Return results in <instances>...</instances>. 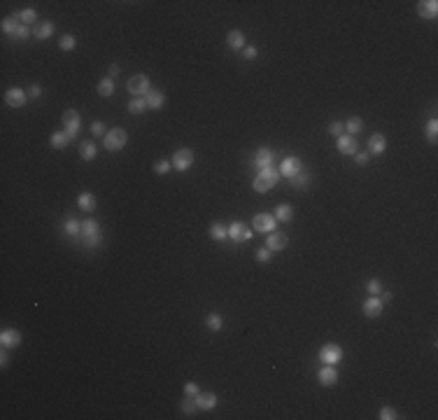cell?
I'll return each instance as SVG.
<instances>
[{
	"instance_id": "6da1fadb",
	"label": "cell",
	"mask_w": 438,
	"mask_h": 420,
	"mask_svg": "<svg viewBox=\"0 0 438 420\" xmlns=\"http://www.w3.org/2000/svg\"><path fill=\"white\" fill-rule=\"evenodd\" d=\"M128 143V133L124 128H110L105 136V149L107 152H119V149H124Z\"/></svg>"
},
{
	"instance_id": "74e56055",
	"label": "cell",
	"mask_w": 438,
	"mask_h": 420,
	"mask_svg": "<svg viewBox=\"0 0 438 420\" xmlns=\"http://www.w3.org/2000/svg\"><path fill=\"white\" fill-rule=\"evenodd\" d=\"M59 47L63 49V51H72V49L77 47V40H75V35H63V38L59 40Z\"/></svg>"
},
{
	"instance_id": "4fadbf2b",
	"label": "cell",
	"mask_w": 438,
	"mask_h": 420,
	"mask_svg": "<svg viewBox=\"0 0 438 420\" xmlns=\"http://www.w3.org/2000/svg\"><path fill=\"white\" fill-rule=\"evenodd\" d=\"M287 243H289L287 234H282V231H273V234H268L266 247H271L273 252H282L284 247H287Z\"/></svg>"
},
{
	"instance_id": "7bdbcfd3",
	"label": "cell",
	"mask_w": 438,
	"mask_h": 420,
	"mask_svg": "<svg viewBox=\"0 0 438 420\" xmlns=\"http://www.w3.org/2000/svg\"><path fill=\"white\" fill-rule=\"evenodd\" d=\"M91 136H103V138H105L107 136V126L103 124V122H93V124H91Z\"/></svg>"
},
{
	"instance_id": "f1b7e54d",
	"label": "cell",
	"mask_w": 438,
	"mask_h": 420,
	"mask_svg": "<svg viewBox=\"0 0 438 420\" xmlns=\"http://www.w3.org/2000/svg\"><path fill=\"white\" fill-rule=\"evenodd\" d=\"M361 131H364V119L361 117H350L345 122V133H347V136H357Z\"/></svg>"
},
{
	"instance_id": "ffe728a7",
	"label": "cell",
	"mask_w": 438,
	"mask_h": 420,
	"mask_svg": "<svg viewBox=\"0 0 438 420\" xmlns=\"http://www.w3.org/2000/svg\"><path fill=\"white\" fill-rule=\"evenodd\" d=\"M145 103H147V108L161 110L163 105H166V96H163V91H156V89H152V91L145 96Z\"/></svg>"
},
{
	"instance_id": "60d3db41",
	"label": "cell",
	"mask_w": 438,
	"mask_h": 420,
	"mask_svg": "<svg viewBox=\"0 0 438 420\" xmlns=\"http://www.w3.org/2000/svg\"><path fill=\"white\" fill-rule=\"evenodd\" d=\"M261 173L266 177H271V180H275V182H280V168H275V166H266V168H261Z\"/></svg>"
},
{
	"instance_id": "9c48e42d",
	"label": "cell",
	"mask_w": 438,
	"mask_h": 420,
	"mask_svg": "<svg viewBox=\"0 0 438 420\" xmlns=\"http://www.w3.org/2000/svg\"><path fill=\"white\" fill-rule=\"evenodd\" d=\"M63 126H66V133H68L70 138L77 136V133H79V126H82L77 110H66V112H63Z\"/></svg>"
},
{
	"instance_id": "7dc6e473",
	"label": "cell",
	"mask_w": 438,
	"mask_h": 420,
	"mask_svg": "<svg viewBox=\"0 0 438 420\" xmlns=\"http://www.w3.org/2000/svg\"><path fill=\"white\" fill-rule=\"evenodd\" d=\"M271 254H273V250H271V247H261V250H256V262H261V264H266V262L271 259Z\"/></svg>"
},
{
	"instance_id": "7a4b0ae2",
	"label": "cell",
	"mask_w": 438,
	"mask_h": 420,
	"mask_svg": "<svg viewBox=\"0 0 438 420\" xmlns=\"http://www.w3.org/2000/svg\"><path fill=\"white\" fill-rule=\"evenodd\" d=\"M170 164H173V168H175V171L184 173V171H189V168L194 166V152H191L189 147H182V149H177L175 154H173Z\"/></svg>"
},
{
	"instance_id": "d6a6232c",
	"label": "cell",
	"mask_w": 438,
	"mask_h": 420,
	"mask_svg": "<svg viewBox=\"0 0 438 420\" xmlns=\"http://www.w3.org/2000/svg\"><path fill=\"white\" fill-rule=\"evenodd\" d=\"M205 327H207V329H212V332H219V329L224 327L222 315H219V313H210V315L205 318Z\"/></svg>"
},
{
	"instance_id": "30bf717a",
	"label": "cell",
	"mask_w": 438,
	"mask_h": 420,
	"mask_svg": "<svg viewBox=\"0 0 438 420\" xmlns=\"http://www.w3.org/2000/svg\"><path fill=\"white\" fill-rule=\"evenodd\" d=\"M336 149H338L341 154H345V156H354V154H357V138L347 136V133L338 136V140H336Z\"/></svg>"
},
{
	"instance_id": "d6986e66",
	"label": "cell",
	"mask_w": 438,
	"mask_h": 420,
	"mask_svg": "<svg viewBox=\"0 0 438 420\" xmlns=\"http://www.w3.org/2000/svg\"><path fill=\"white\" fill-rule=\"evenodd\" d=\"M196 404H198V409H203V411H212L214 406H217V401H219V397L214 395V392H198L194 397Z\"/></svg>"
},
{
	"instance_id": "ba28073f",
	"label": "cell",
	"mask_w": 438,
	"mask_h": 420,
	"mask_svg": "<svg viewBox=\"0 0 438 420\" xmlns=\"http://www.w3.org/2000/svg\"><path fill=\"white\" fill-rule=\"evenodd\" d=\"M301 168H303V161L299 156H284L282 164H280V175L292 180L296 173H301Z\"/></svg>"
},
{
	"instance_id": "11a10c76",
	"label": "cell",
	"mask_w": 438,
	"mask_h": 420,
	"mask_svg": "<svg viewBox=\"0 0 438 420\" xmlns=\"http://www.w3.org/2000/svg\"><path fill=\"white\" fill-rule=\"evenodd\" d=\"M115 75H119V66H117V63H112V66H110V77H115Z\"/></svg>"
},
{
	"instance_id": "4316f807",
	"label": "cell",
	"mask_w": 438,
	"mask_h": 420,
	"mask_svg": "<svg viewBox=\"0 0 438 420\" xmlns=\"http://www.w3.org/2000/svg\"><path fill=\"white\" fill-rule=\"evenodd\" d=\"M70 140H72V138H70L66 131H59V133H51V140H49V143H51L54 149H66V147L70 145Z\"/></svg>"
},
{
	"instance_id": "f5cc1de1",
	"label": "cell",
	"mask_w": 438,
	"mask_h": 420,
	"mask_svg": "<svg viewBox=\"0 0 438 420\" xmlns=\"http://www.w3.org/2000/svg\"><path fill=\"white\" fill-rule=\"evenodd\" d=\"M378 299H380V301H382V303H390V301H392V292H385V290H382Z\"/></svg>"
},
{
	"instance_id": "484cf974",
	"label": "cell",
	"mask_w": 438,
	"mask_h": 420,
	"mask_svg": "<svg viewBox=\"0 0 438 420\" xmlns=\"http://www.w3.org/2000/svg\"><path fill=\"white\" fill-rule=\"evenodd\" d=\"M275 220L277 222H292L294 220V208L289 203H280L275 208Z\"/></svg>"
},
{
	"instance_id": "8d00e7d4",
	"label": "cell",
	"mask_w": 438,
	"mask_h": 420,
	"mask_svg": "<svg viewBox=\"0 0 438 420\" xmlns=\"http://www.w3.org/2000/svg\"><path fill=\"white\" fill-rule=\"evenodd\" d=\"M424 133H427V140H429V143H436V138H438V122H436V119H429L427 128H424Z\"/></svg>"
},
{
	"instance_id": "8fae6325",
	"label": "cell",
	"mask_w": 438,
	"mask_h": 420,
	"mask_svg": "<svg viewBox=\"0 0 438 420\" xmlns=\"http://www.w3.org/2000/svg\"><path fill=\"white\" fill-rule=\"evenodd\" d=\"M317 381H320V385H324V388L336 385V383H338V371H336V367H333V364H324V367L320 369V373H317Z\"/></svg>"
},
{
	"instance_id": "4dcf8cb0",
	"label": "cell",
	"mask_w": 438,
	"mask_h": 420,
	"mask_svg": "<svg viewBox=\"0 0 438 420\" xmlns=\"http://www.w3.org/2000/svg\"><path fill=\"white\" fill-rule=\"evenodd\" d=\"M310 180H312V175L305 168H301V173H296V175L292 177V185L296 187V189H305V187L310 185Z\"/></svg>"
},
{
	"instance_id": "5b68a950",
	"label": "cell",
	"mask_w": 438,
	"mask_h": 420,
	"mask_svg": "<svg viewBox=\"0 0 438 420\" xmlns=\"http://www.w3.org/2000/svg\"><path fill=\"white\" fill-rule=\"evenodd\" d=\"M252 226L259 234H273V231L277 229V220H275V215H271V213H259V215L254 217Z\"/></svg>"
},
{
	"instance_id": "db71d44e",
	"label": "cell",
	"mask_w": 438,
	"mask_h": 420,
	"mask_svg": "<svg viewBox=\"0 0 438 420\" xmlns=\"http://www.w3.org/2000/svg\"><path fill=\"white\" fill-rule=\"evenodd\" d=\"M7 360H10V357H7V348H2V355H0V364H2V367H7Z\"/></svg>"
},
{
	"instance_id": "603a6c76",
	"label": "cell",
	"mask_w": 438,
	"mask_h": 420,
	"mask_svg": "<svg viewBox=\"0 0 438 420\" xmlns=\"http://www.w3.org/2000/svg\"><path fill=\"white\" fill-rule=\"evenodd\" d=\"M226 45L233 49V51H243V49H245V35H243V30H231V33L226 35Z\"/></svg>"
},
{
	"instance_id": "52a82bcc",
	"label": "cell",
	"mask_w": 438,
	"mask_h": 420,
	"mask_svg": "<svg viewBox=\"0 0 438 420\" xmlns=\"http://www.w3.org/2000/svg\"><path fill=\"white\" fill-rule=\"evenodd\" d=\"M226 229H229V238L235 241V243H245V241H250V238H252V231H254V229H250L245 222H233V224L226 226Z\"/></svg>"
},
{
	"instance_id": "83f0119b",
	"label": "cell",
	"mask_w": 438,
	"mask_h": 420,
	"mask_svg": "<svg viewBox=\"0 0 438 420\" xmlns=\"http://www.w3.org/2000/svg\"><path fill=\"white\" fill-rule=\"evenodd\" d=\"M79 156H82L84 161H93V159L98 156L96 145H93V143H89V140H84V143L79 145Z\"/></svg>"
},
{
	"instance_id": "8992f818",
	"label": "cell",
	"mask_w": 438,
	"mask_h": 420,
	"mask_svg": "<svg viewBox=\"0 0 438 420\" xmlns=\"http://www.w3.org/2000/svg\"><path fill=\"white\" fill-rule=\"evenodd\" d=\"M82 234H84V243L89 247H96L100 243V226H98L96 220H87L82 222Z\"/></svg>"
},
{
	"instance_id": "816d5d0a",
	"label": "cell",
	"mask_w": 438,
	"mask_h": 420,
	"mask_svg": "<svg viewBox=\"0 0 438 420\" xmlns=\"http://www.w3.org/2000/svg\"><path fill=\"white\" fill-rule=\"evenodd\" d=\"M28 96L30 98H40V96H42V87H40V84H33V87L28 89Z\"/></svg>"
},
{
	"instance_id": "f907efd6",
	"label": "cell",
	"mask_w": 438,
	"mask_h": 420,
	"mask_svg": "<svg viewBox=\"0 0 438 420\" xmlns=\"http://www.w3.org/2000/svg\"><path fill=\"white\" fill-rule=\"evenodd\" d=\"M354 161H357L359 166H366V164H369V152H357V154H354Z\"/></svg>"
},
{
	"instance_id": "7c38bea8",
	"label": "cell",
	"mask_w": 438,
	"mask_h": 420,
	"mask_svg": "<svg viewBox=\"0 0 438 420\" xmlns=\"http://www.w3.org/2000/svg\"><path fill=\"white\" fill-rule=\"evenodd\" d=\"M26 100H28V98H26V91L19 89V87L7 89V91H5V103H7L10 108H23Z\"/></svg>"
},
{
	"instance_id": "5bb4252c",
	"label": "cell",
	"mask_w": 438,
	"mask_h": 420,
	"mask_svg": "<svg viewBox=\"0 0 438 420\" xmlns=\"http://www.w3.org/2000/svg\"><path fill=\"white\" fill-rule=\"evenodd\" d=\"M417 14L422 19H436L438 17V2L436 0H419L417 2Z\"/></svg>"
},
{
	"instance_id": "bcb514c9",
	"label": "cell",
	"mask_w": 438,
	"mask_h": 420,
	"mask_svg": "<svg viewBox=\"0 0 438 420\" xmlns=\"http://www.w3.org/2000/svg\"><path fill=\"white\" fill-rule=\"evenodd\" d=\"M329 133H331V136H343V133H345V124H341V122H331V124H329Z\"/></svg>"
},
{
	"instance_id": "9a60e30c",
	"label": "cell",
	"mask_w": 438,
	"mask_h": 420,
	"mask_svg": "<svg viewBox=\"0 0 438 420\" xmlns=\"http://www.w3.org/2000/svg\"><path fill=\"white\" fill-rule=\"evenodd\" d=\"M275 161V154H273L271 147H259L256 154H254V166L256 168H266V166H273Z\"/></svg>"
},
{
	"instance_id": "681fc988",
	"label": "cell",
	"mask_w": 438,
	"mask_h": 420,
	"mask_svg": "<svg viewBox=\"0 0 438 420\" xmlns=\"http://www.w3.org/2000/svg\"><path fill=\"white\" fill-rule=\"evenodd\" d=\"M198 392H201V388H198L196 383H186V385H184V395H186V397H196Z\"/></svg>"
},
{
	"instance_id": "277c9868",
	"label": "cell",
	"mask_w": 438,
	"mask_h": 420,
	"mask_svg": "<svg viewBox=\"0 0 438 420\" xmlns=\"http://www.w3.org/2000/svg\"><path fill=\"white\" fill-rule=\"evenodd\" d=\"M320 360L324 362V364H338V362L343 360V348L338 346V343H326V346H322L320 348Z\"/></svg>"
},
{
	"instance_id": "f546056e",
	"label": "cell",
	"mask_w": 438,
	"mask_h": 420,
	"mask_svg": "<svg viewBox=\"0 0 438 420\" xmlns=\"http://www.w3.org/2000/svg\"><path fill=\"white\" fill-rule=\"evenodd\" d=\"M98 94L103 98H110L112 94H115V79L112 77H103L100 82H98Z\"/></svg>"
},
{
	"instance_id": "2e32d148",
	"label": "cell",
	"mask_w": 438,
	"mask_h": 420,
	"mask_svg": "<svg viewBox=\"0 0 438 420\" xmlns=\"http://www.w3.org/2000/svg\"><path fill=\"white\" fill-rule=\"evenodd\" d=\"M0 346L2 348H19L21 346V334L17 332V329H2V334H0Z\"/></svg>"
},
{
	"instance_id": "ac0fdd59",
	"label": "cell",
	"mask_w": 438,
	"mask_h": 420,
	"mask_svg": "<svg viewBox=\"0 0 438 420\" xmlns=\"http://www.w3.org/2000/svg\"><path fill=\"white\" fill-rule=\"evenodd\" d=\"M54 30H56V24H51V21H40L33 26V38L35 40H47L54 35Z\"/></svg>"
},
{
	"instance_id": "ab89813d",
	"label": "cell",
	"mask_w": 438,
	"mask_h": 420,
	"mask_svg": "<svg viewBox=\"0 0 438 420\" xmlns=\"http://www.w3.org/2000/svg\"><path fill=\"white\" fill-rule=\"evenodd\" d=\"M170 166H173L170 161H166V159H159V161L154 164V173H156V175H166L168 171H170Z\"/></svg>"
},
{
	"instance_id": "d4e9b609",
	"label": "cell",
	"mask_w": 438,
	"mask_h": 420,
	"mask_svg": "<svg viewBox=\"0 0 438 420\" xmlns=\"http://www.w3.org/2000/svg\"><path fill=\"white\" fill-rule=\"evenodd\" d=\"M77 205H79V210L91 213V210H96V196L91 194V192H84V194L77 196Z\"/></svg>"
},
{
	"instance_id": "836d02e7",
	"label": "cell",
	"mask_w": 438,
	"mask_h": 420,
	"mask_svg": "<svg viewBox=\"0 0 438 420\" xmlns=\"http://www.w3.org/2000/svg\"><path fill=\"white\" fill-rule=\"evenodd\" d=\"M226 236H229V229L224 224H219V222H212L210 224V238L212 241H224Z\"/></svg>"
},
{
	"instance_id": "1f68e13d",
	"label": "cell",
	"mask_w": 438,
	"mask_h": 420,
	"mask_svg": "<svg viewBox=\"0 0 438 420\" xmlns=\"http://www.w3.org/2000/svg\"><path fill=\"white\" fill-rule=\"evenodd\" d=\"M180 411L184 413V416H194L196 411H198V404H196L194 397H182V401H180Z\"/></svg>"
},
{
	"instance_id": "e575fe53",
	"label": "cell",
	"mask_w": 438,
	"mask_h": 420,
	"mask_svg": "<svg viewBox=\"0 0 438 420\" xmlns=\"http://www.w3.org/2000/svg\"><path fill=\"white\" fill-rule=\"evenodd\" d=\"M19 14V21L23 24V26H35V21H38V12L35 10H21V12H17Z\"/></svg>"
},
{
	"instance_id": "d590c367",
	"label": "cell",
	"mask_w": 438,
	"mask_h": 420,
	"mask_svg": "<svg viewBox=\"0 0 438 420\" xmlns=\"http://www.w3.org/2000/svg\"><path fill=\"white\" fill-rule=\"evenodd\" d=\"M128 112L131 115H140V112H145L147 110V103H145V98H133L131 103H128Z\"/></svg>"
},
{
	"instance_id": "ee69618b",
	"label": "cell",
	"mask_w": 438,
	"mask_h": 420,
	"mask_svg": "<svg viewBox=\"0 0 438 420\" xmlns=\"http://www.w3.org/2000/svg\"><path fill=\"white\" fill-rule=\"evenodd\" d=\"M366 290H369V294H380L382 292V283H380L378 278H370L369 283H366Z\"/></svg>"
},
{
	"instance_id": "e0dca14e",
	"label": "cell",
	"mask_w": 438,
	"mask_h": 420,
	"mask_svg": "<svg viewBox=\"0 0 438 420\" xmlns=\"http://www.w3.org/2000/svg\"><path fill=\"white\" fill-rule=\"evenodd\" d=\"M382 308H385V303L380 301L378 296H369V299L364 301V306H361V311H364L366 318H378L380 313H382Z\"/></svg>"
},
{
	"instance_id": "3957f363",
	"label": "cell",
	"mask_w": 438,
	"mask_h": 420,
	"mask_svg": "<svg viewBox=\"0 0 438 420\" xmlns=\"http://www.w3.org/2000/svg\"><path fill=\"white\" fill-rule=\"evenodd\" d=\"M128 91H131L133 96H142V98H145L147 94L152 91V87H149V77L142 75V73L133 75V77L128 79Z\"/></svg>"
},
{
	"instance_id": "b9f144b4",
	"label": "cell",
	"mask_w": 438,
	"mask_h": 420,
	"mask_svg": "<svg viewBox=\"0 0 438 420\" xmlns=\"http://www.w3.org/2000/svg\"><path fill=\"white\" fill-rule=\"evenodd\" d=\"M396 409H392V406H382L380 409V420H396Z\"/></svg>"
},
{
	"instance_id": "cb8c5ba5",
	"label": "cell",
	"mask_w": 438,
	"mask_h": 420,
	"mask_svg": "<svg viewBox=\"0 0 438 420\" xmlns=\"http://www.w3.org/2000/svg\"><path fill=\"white\" fill-rule=\"evenodd\" d=\"M21 26V21H19V14H12V17H7V19H2V24H0V28H2V33L5 35H17V30H19Z\"/></svg>"
},
{
	"instance_id": "c3c4849f",
	"label": "cell",
	"mask_w": 438,
	"mask_h": 420,
	"mask_svg": "<svg viewBox=\"0 0 438 420\" xmlns=\"http://www.w3.org/2000/svg\"><path fill=\"white\" fill-rule=\"evenodd\" d=\"M256 56H259V49L256 47H245L243 49V59L252 61V59H256Z\"/></svg>"
},
{
	"instance_id": "7402d4cb",
	"label": "cell",
	"mask_w": 438,
	"mask_h": 420,
	"mask_svg": "<svg viewBox=\"0 0 438 420\" xmlns=\"http://www.w3.org/2000/svg\"><path fill=\"white\" fill-rule=\"evenodd\" d=\"M275 185H277V182H275V180H271V177H266L263 173H259V175L254 177V182H252L254 192H259V194H266V192H271Z\"/></svg>"
},
{
	"instance_id": "f6af8a7d",
	"label": "cell",
	"mask_w": 438,
	"mask_h": 420,
	"mask_svg": "<svg viewBox=\"0 0 438 420\" xmlns=\"http://www.w3.org/2000/svg\"><path fill=\"white\" fill-rule=\"evenodd\" d=\"M30 35H33V26H23V24H21V26H19V30H17V35H14V38H17V40H28Z\"/></svg>"
},
{
	"instance_id": "f35d334b",
	"label": "cell",
	"mask_w": 438,
	"mask_h": 420,
	"mask_svg": "<svg viewBox=\"0 0 438 420\" xmlns=\"http://www.w3.org/2000/svg\"><path fill=\"white\" fill-rule=\"evenodd\" d=\"M66 234L79 236L82 234V222H77V220H68V222H66Z\"/></svg>"
},
{
	"instance_id": "44dd1931",
	"label": "cell",
	"mask_w": 438,
	"mask_h": 420,
	"mask_svg": "<svg viewBox=\"0 0 438 420\" xmlns=\"http://www.w3.org/2000/svg\"><path fill=\"white\" fill-rule=\"evenodd\" d=\"M385 149H387V138L382 133H373L369 140V152L370 154H382Z\"/></svg>"
}]
</instances>
